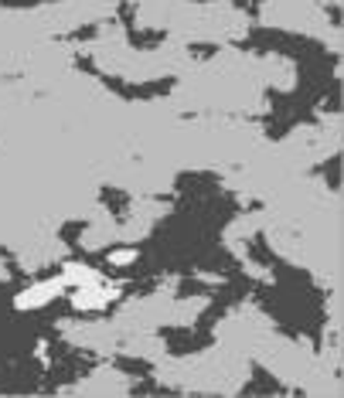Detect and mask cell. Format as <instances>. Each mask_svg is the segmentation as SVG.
Here are the masks:
<instances>
[{"label": "cell", "instance_id": "6da1fadb", "mask_svg": "<svg viewBox=\"0 0 344 398\" xmlns=\"http://www.w3.org/2000/svg\"><path fill=\"white\" fill-rule=\"evenodd\" d=\"M61 289H65V286H61V279L38 283V286H31V289H24V293L17 296V307H21V310H38V307H45V303H51Z\"/></svg>", "mask_w": 344, "mask_h": 398}, {"label": "cell", "instance_id": "7a4b0ae2", "mask_svg": "<svg viewBox=\"0 0 344 398\" xmlns=\"http://www.w3.org/2000/svg\"><path fill=\"white\" fill-rule=\"evenodd\" d=\"M130 259H137V252H113L109 255V262H130Z\"/></svg>", "mask_w": 344, "mask_h": 398}]
</instances>
